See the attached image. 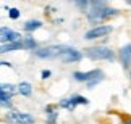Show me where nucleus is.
I'll use <instances>...</instances> for the list:
<instances>
[{
    "label": "nucleus",
    "instance_id": "14",
    "mask_svg": "<svg viewBox=\"0 0 131 124\" xmlns=\"http://www.w3.org/2000/svg\"><path fill=\"white\" fill-rule=\"evenodd\" d=\"M18 92L24 97H29L32 93V86L29 82H19L18 84Z\"/></svg>",
    "mask_w": 131,
    "mask_h": 124
},
{
    "label": "nucleus",
    "instance_id": "8",
    "mask_svg": "<svg viewBox=\"0 0 131 124\" xmlns=\"http://www.w3.org/2000/svg\"><path fill=\"white\" fill-rule=\"evenodd\" d=\"M73 77H74V81H78V82H92L94 79H99V77H104V73L100 71V69H92V71H88V73H81V71H76V73H73Z\"/></svg>",
    "mask_w": 131,
    "mask_h": 124
},
{
    "label": "nucleus",
    "instance_id": "3",
    "mask_svg": "<svg viewBox=\"0 0 131 124\" xmlns=\"http://www.w3.org/2000/svg\"><path fill=\"white\" fill-rule=\"evenodd\" d=\"M5 121L8 124H34V116L29 113H21V111H8L5 115Z\"/></svg>",
    "mask_w": 131,
    "mask_h": 124
},
{
    "label": "nucleus",
    "instance_id": "16",
    "mask_svg": "<svg viewBox=\"0 0 131 124\" xmlns=\"http://www.w3.org/2000/svg\"><path fill=\"white\" fill-rule=\"evenodd\" d=\"M57 118H58V113L53 111V113H50V115H47V118H45V122H47V124H55Z\"/></svg>",
    "mask_w": 131,
    "mask_h": 124
},
{
    "label": "nucleus",
    "instance_id": "7",
    "mask_svg": "<svg viewBox=\"0 0 131 124\" xmlns=\"http://www.w3.org/2000/svg\"><path fill=\"white\" fill-rule=\"evenodd\" d=\"M78 105H89V100L83 95H71L70 98H63L60 100V106L68 111H73Z\"/></svg>",
    "mask_w": 131,
    "mask_h": 124
},
{
    "label": "nucleus",
    "instance_id": "1",
    "mask_svg": "<svg viewBox=\"0 0 131 124\" xmlns=\"http://www.w3.org/2000/svg\"><path fill=\"white\" fill-rule=\"evenodd\" d=\"M86 13H88V19L91 23H92V24H99V26H100L102 21L115 16V15L118 13V10L108 7V5L104 3V2H92Z\"/></svg>",
    "mask_w": 131,
    "mask_h": 124
},
{
    "label": "nucleus",
    "instance_id": "20",
    "mask_svg": "<svg viewBox=\"0 0 131 124\" xmlns=\"http://www.w3.org/2000/svg\"><path fill=\"white\" fill-rule=\"evenodd\" d=\"M102 79H104V77H99V79H94V81H92V82H89V84H88V87H94V86H95V84H99L100 81H102Z\"/></svg>",
    "mask_w": 131,
    "mask_h": 124
},
{
    "label": "nucleus",
    "instance_id": "6",
    "mask_svg": "<svg viewBox=\"0 0 131 124\" xmlns=\"http://www.w3.org/2000/svg\"><path fill=\"white\" fill-rule=\"evenodd\" d=\"M65 45H49V47H42V48H37L34 52V55L37 58H58L60 53H62Z\"/></svg>",
    "mask_w": 131,
    "mask_h": 124
},
{
    "label": "nucleus",
    "instance_id": "23",
    "mask_svg": "<svg viewBox=\"0 0 131 124\" xmlns=\"http://www.w3.org/2000/svg\"><path fill=\"white\" fill-rule=\"evenodd\" d=\"M129 74H131V73H129Z\"/></svg>",
    "mask_w": 131,
    "mask_h": 124
},
{
    "label": "nucleus",
    "instance_id": "2",
    "mask_svg": "<svg viewBox=\"0 0 131 124\" xmlns=\"http://www.w3.org/2000/svg\"><path fill=\"white\" fill-rule=\"evenodd\" d=\"M84 55H86L89 60H94V61H102V60H107V61H113L115 60V53L112 48L105 47V45H94V47H88L84 50Z\"/></svg>",
    "mask_w": 131,
    "mask_h": 124
},
{
    "label": "nucleus",
    "instance_id": "19",
    "mask_svg": "<svg viewBox=\"0 0 131 124\" xmlns=\"http://www.w3.org/2000/svg\"><path fill=\"white\" fill-rule=\"evenodd\" d=\"M50 74H52V73H50V71H49V69H44V71H42V74H41V76H42V79H49V77H50Z\"/></svg>",
    "mask_w": 131,
    "mask_h": 124
},
{
    "label": "nucleus",
    "instance_id": "13",
    "mask_svg": "<svg viewBox=\"0 0 131 124\" xmlns=\"http://www.w3.org/2000/svg\"><path fill=\"white\" fill-rule=\"evenodd\" d=\"M23 47L26 48V50H37V42L34 40L32 36H24L23 37Z\"/></svg>",
    "mask_w": 131,
    "mask_h": 124
},
{
    "label": "nucleus",
    "instance_id": "4",
    "mask_svg": "<svg viewBox=\"0 0 131 124\" xmlns=\"http://www.w3.org/2000/svg\"><path fill=\"white\" fill-rule=\"evenodd\" d=\"M112 26H107V24H100V26H94L92 29L84 34V39L86 40H95V39H100V37H105L112 32Z\"/></svg>",
    "mask_w": 131,
    "mask_h": 124
},
{
    "label": "nucleus",
    "instance_id": "12",
    "mask_svg": "<svg viewBox=\"0 0 131 124\" xmlns=\"http://www.w3.org/2000/svg\"><path fill=\"white\" fill-rule=\"evenodd\" d=\"M24 31L26 32H32V31H37L39 27H42V21H39V19H29V21L24 23Z\"/></svg>",
    "mask_w": 131,
    "mask_h": 124
},
{
    "label": "nucleus",
    "instance_id": "21",
    "mask_svg": "<svg viewBox=\"0 0 131 124\" xmlns=\"http://www.w3.org/2000/svg\"><path fill=\"white\" fill-rule=\"evenodd\" d=\"M2 66H8V68H10V66H12V63H10V61H5V60H3V61H2Z\"/></svg>",
    "mask_w": 131,
    "mask_h": 124
},
{
    "label": "nucleus",
    "instance_id": "22",
    "mask_svg": "<svg viewBox=\"0 0 131 124\" xmlns=\"http://www.w3.org/2000/svg\"><path fill=\"white\" fill-rule=\"evenodd\" d=\"M123 124H131V118H125V119H123Z\"/></svg>",
    "mask_w": 131,
    "mask_h": 124
},
{
    "label": "nucleus",
    "instance_id": "15",
    "mask_svg": "<svg viewBox=\"0 0 131 124\" xmlns=\"http://www.w3.org/2000/svg\"><path fill=\"white\" fill-rule=\"evenodd\" d=\"M0 100H2V106L3 108H10L12 106V93H7V92L0 90Z\"/></svg>",
    "mask_w": 131,
    "mask_h": 124
},
{
    "label": "nucleus",
    "instance_id": "17",
    "mask_svg": "<svg viewBox=\"0 0 131 124\" xmlns=\"http://www.w3.org/2000/svg\"><path fill=\"white\" fill-rule=\"evenodd\" d=\"M15 89H16V87H15L13 84H2V92H7V93H12V95H13Z\"/></svg>",
    "mask_w": 131,
    "mask_h": 124
},
{
    "label": "nucleus",
    "instance_id": "11",
    "mask_svg": "<svg viewBox=\"0 0 131 124\" xmlns=\"http://www.w3.org/2000/svg\"><path fill=\"white\" fill-rule=\"evenodd\" d=\"M19 48H24L23 47V40L21 42H12V44H3L2 45V53H8V52H16Z\"/></svg>",
    "mask_w": 131,
    "mask_h": 124
},
{
    "label": "nucleus",
    "instance_id": "10",
    "mask_svg": "<svg viewBox=\"0 0 131 124\" xmlns=\"http://www.w3.org/2000/svg\"><path fill=\"white\" fill-rule=\"evenodd\" d=\"M118 58L122 61V66L125 69H129L131 68V44H126L120 48L118 52Z\"/></svg>",
    "mask_w": 131,
    "mask_h": 124
},
{
    "label": "nucleus",
    "instance_id": "5",
    "mask_svg": "<svg viewBox=\"0 0 131 124\" xmlns=\"http://www.w3.org/2000/svg\"><path fill=\"white\" fill-rule=\"evenodd\" d=\"M58 58H60V61H63V63H76V61H79L83 58V52H79V50H76V48H73V47L65 45Z\"/></svg>",
    "mask_w": 131,
    "mask_h": 124
},
{
    "label": "nucleus",
    "instance_id": "18",
    "mask_svg": "<svg viewBox=\"0 0 131 124\" xmlns=\"http://www.w3.org/2000/svg\"><path fill=\"white\" fill-rule=\"evenodd\" d=\"M19 15H21V13H19L18 8H8V16L12 18V19H18Z\"/></svg>",
    "mask_w": 131,
    "mask_h": 124
},
{
    "label": "nucleus",
    "instance_id": "9",
    "mask_svg": "<svg viewBox=\"0 0 131 124\" xmlns=\"http://www.w3.org/2000/svg\"><path fill=\"white\" fill-rule=\"evenodd\" d=\"M0 39H2V45L3 44H12V42H21L23 40L21 34L15 32L13 29H10L7 26H2V29H0Z\"/></svg>",
    "mask_w": 131,
    "mask_h": 124
}]
</instances>
